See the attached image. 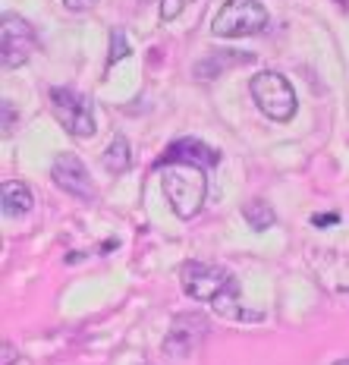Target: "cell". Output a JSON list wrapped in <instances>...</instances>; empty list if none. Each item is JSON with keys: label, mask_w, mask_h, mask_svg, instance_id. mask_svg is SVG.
I'll return each instance as SVG.
<instances>
[{"label": "cell", "mask_w": 349, "mask_h": 365, "mask_svg": "<svg viewBox=\"0 0 349 365\" xmlns=\"http://www.w3.org/2000/svg\"><path fill=\"white\" fill-rule=\"evenodd\" d=\"M139 365H148V362H139Z\"/></svg>", "instance_id": "cell-22"}, {"label": "cell", "mask_w": 349, "mask_h": 365, "mask_svg": "<svg viewBox=\"0 0 349 365\" xmlns=\"http://www.w3.org/2000/svg\"><path fill=\"white\" fill-rule=\"evenodd\" d=\"M0 205H4V217H22L32 211V192H28L26 182H16V180H6L4 189H0Z\"/></svg>", "instance_id": "cell-10"}, {"label": "cell", "mask_w": 349, "mask_h": 365, "mask_svg": "<svg viewBox=\"0 0 349 365\" xmlns=\"http://www.w3.org/2000/svg\"><path fill=\"white\" fill-rule=\"evenodd\" d=\"M129 54V44H126V35L120 32H113L110 35V57H108V66H113V63H120V60H123Z\"/></svg>", "instance_id": "cell-14"}, {"label": "cell", "mask_w": 349, "mask_h": 365, "mask_svg": "<svg viewBox=\"0 0 349 365\" xmlns=\"http://www.w3.org/2000/svg\"><path fill=\"white\" fill-rule=\"evenodd\" d=\"M51 108L70 135H75V139H92L95 135V113L88 98L75 95L73 88H51Z\"/></svg>", "instance_id": "cell-5"}, {"label": "cell", "mask_w": 349, "mask_h": 365, "mask_svg": "<svg viewBox=\"0 0 349 365\" xmlns=\"http://www.w3.org/2000/svg\"><path fill=\"white\" fill-rule=\"evenodd\" d=\"M183 290L199 302H211L221 315L226 318H258V315H246L239 306V290L233 274L224 264H208V262H189L183 264Z\"/></svg>", "instance_id": "cell-1"}, {"label": "cell", "mask_w": 349, "mask_h": 365, "mask_svg": "<svg viewBox=\"0 0 349 365\" xmlns=\"http://www.w3.org/2000/svg\"><path fill=\"white\" fill-rule=\"evenodd\" d=\"M35 51V32L16 13H4L0 19V63L4 70H16Z\"/></svg>", "instance_id": "cell-6"}, {"label": "cell", "mask_w": 349, "mask_h": 365, "mask_svg": "<svg viewBox=\"0 0 349 365\" xmlns=\"http://www.w3.org/2000/svg\"><path fill=\"white\" fill-rule=\"evenodd\" d=\"M211 322L199 312H186V315H177L164 337V349L170 356H189L199 349V344L208 337Z\"/></svg>", "instance_id": "cell-7"}, {"label": "cell", "mask_w": 349, "mask_h": 365, "mask_svg": "<svg viewBox=\"0 0 349 365\" xmlns=\"http://www.w3.org/2000/svg\"><path fill=\"white\" fill-rule=\"evenodd\" d=\"M164 161H192V164H202V167H217L221 151L204 145V142H199V139H179L164 151Z\"/></svg>", "instance_id": "cell-9"}, {"label": "cell", "mask_w": 349, "mask_h": 365, "mask_svg": "<svg viewBox=\"0 0 349 365\" xmlns=\"http://www.w3.org/2000/svg\"><path fill=\"white\" fill-rule=\"evenodd\" d=\"M249 91H252L258 110H261L264 117L277 120V123H286V120L296 113V91L290 86V79L274 73V70H264V73L252 76Z\"/></svg>", "instance_id": "cell-3"}, {"label": "cell", "mask_w": 349, "mask_h": 365, "mask_svg": "<svg viewBox=\"0 0 349 365\" xmlns=\"http://www.w3.org/2000/svg\"><path fill=\"white\" fill-rule=\"evenodd\" d=\"M268 10L258 0H226L217 10V16L211 19V32L221 38H246L268 29Z\"/></svg>", "instance_id": "cell-4"}, {"label": "cell", "mask_w": 349, "mask_h": 365, "mask_svg": "<svg viewBox=\"0 0 349 365\" xmlns=\"http://www.w3.org/2000/svg\"><path fill=\"white\" fill-rule=\"evenodd\" d=\"M129 167H132V148H129L126 135H113V142L108 145V151H104V170L120 177Z\"/></svg>", "instance_id": "cell-12"}, {"label": "cell", "mask_w": 349, "mask_h": 365, "mask_svg": "<svg viewBox=\"0 0 349 365\" xmlns=\"http://www.w3.org/2000/svg\"><path fill=\"white\" fill-rule=\"evenodd\" d=\"M333 365H349V359H340V362H333Z\"/></svg>", "instance_id": "cell-21"}, {"label": "cell", "mask_w": 349, "mask_h": 365, "mask_svg": "<svg viewBox=\"0 0 349 365\" xmlns=\"http://www.w3.org/2000/svg\"><path fill=\"white\" fill-rule=\"evenodd\" d=\"M249 60H252V54H236V51H214V57L202 60V63L195 66V76H199V79H214V76H221L226 66L249 63Z\"/></svg>", "instance_id": "cell-11"}, {"label": "cell", "mask_w": 349, "mask_h": 365, "mask_svg": "<svg viewBox=\"0 0 349 365\" xmlns=\"http://www.w3.org/2000/svg\"><path fill=\"white\" fill-rule=\"evenodd\" d=\"M66 6H70V10H85V6H92L95 0H63Z\"/></svg>", "instance_id": "cell-18"}, {"label": "cell", "mask_w": 349, "mask_h": 365, "mask_svg": "<svg viewBox=\"0 0 349 365\" xmlns=\"http://www.w3.org/2000/svg\"><path fill=\"white\" fill-rule=\"evenodd\" d=\"M337 4H340V10H346V0H337Z\"/></svg>", "instance_id": "cell-20"}, {"label": "cell", "mask_w": 349, "mask_h": 365, "mask_svg": "<svg viewBox=\"0 0 349 365\" xmlns=\"http://www.w3.org/2000/svg\"><path fill=\"white\" fill-rule=\"evenodd\" d=\"M337 220H340V215H315L312 224L315 227H330V224H337Z\"/></svg>", "instance_id": "cell-16"}, {"label": "cell", "mask_w": 349, "mask_h": 365, "mask_svg": "<svg viewBox=\"0 0 349 365\" xmlns=\"http://www.w3.org/2000/svg\"><path fill=\"white\" fill-rule=\"evenodd\" d=\"M189 4H195V0H161V19H164V22L177 19Z\"/></svg>", "instance_id": "cell-15"}, {"label": "cell", "mask_w": 349, "mask_h": 365, "mask_svg": "<svg viewBox=\"0 0 349 365\" xmlns=\"http://www.w3.org/2000/svg\"><path fill=\"white\" fill-rule=\"evenodd\" d=\"M10 356L16 359V349H10V344H4V365H10Z\"/></svg>", "instance_id": "cell-19"}, {"label": "cell", "mask_w": 349, "mask_h": 365, "mask_svg": "<svg viewBox=\"0 0 349 365\" xmlns=\"http://www.w3.org/2000/svg\"><path fill=\"white\" fill-rule=\"evenodd\" d=\"M145 4H151V0H145Z\"/></svg>", "instance_id": "cell-23"}, {"label": "cell", "mask_w": 349, "mask_h": 365, "mask_svg": "<svg viewBox=\"0 0 349 365\" xmlns=\"http://www.w3.org/2000/svg\"><path fill=\"white\" fill-rule=\"evenodd\" d=\"M10 120H16V113L10 110V101H4V133H10Z\"/></svg>", "instance_id": "cell-17"}, {"label": "cell", "mask_w": 349, "mask_h": 365, "mask_svg": "<svg viewBox=\"0 0 349 365\" xmlns=\"http://www.w3.org/2000/svg\"><path fill=\"white\" fill-rule=\"evenodd\" d=\"M51 177L63 192L75 195V199H95V186H92V177H88L85 164L79 161L75 155H60L54 161V170Z\"/></svg>", "instance_id": "cell-8"}, {"label": "cell", "mask_w": 349, "mask_h": 365, "mask_svg": "<svg viewBox=\"0 0 349 365\" xmlns=\"http://www.w3.org/2000/svg\"><path fill=\"white\" fill-rule=\"evenodd\" d=\"M242 217H246V224L252 227V230H271L274 227V220H277V215H274V208H271L268 202H261V199H252V202H246L242 205Z\"/></svg>", "instance_id": "cell-13"}, {"label": "cell", "mask_w": 349, "mask_h": 365, "mask_svg": "<svg viewBox=\"0 0 349 365\" xmlns=\"http://www.w3.org/2000/svg\"><path fill=\"white\" fill-rule=\"evenodd\" d=\"M161 189L170 202L177 217H195L208 195V180H204V167L192 161H164L161 164Z\"/></svg>", "instance_id": "cell-2"}]
</instances>
